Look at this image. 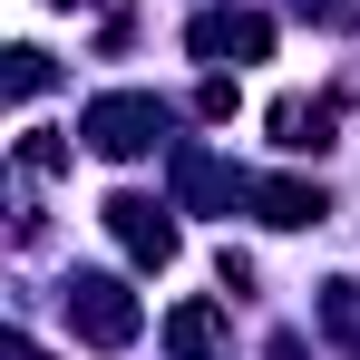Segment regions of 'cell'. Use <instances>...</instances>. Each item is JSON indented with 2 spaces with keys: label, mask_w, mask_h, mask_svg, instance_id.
<instances>
[{
  "label": "cell",
  "mask_w": 360,
  "mask_h": 360,
  "mask_svg": "<svg viewBox=\"0 0 360 360\" xmlns=\"http://www.w3.org/2000/svg\"><path fill=\"white\" fill-rule=\"evenodd\" d=\"M321 331L360 351V283H321Z\"/></svg>",
  "instance_id": "9"
},
{
  "label": "cell",
  "mask_w": 360,
  "mask_h": 360,
  "mask_svg": "<svg viewBox=\"0 0 360 360\" xmlns=\"http://www.w3.org/2000/svg\"><path fill=\"white\" fill-rule=\"evenodd\" d=\"M224 341H234V331H224L214 302H176V311H166V351H176V360H214Z\"/></svg>",
  "instance_id": "7"
},
{
  "label": "cell",
  "mask_w": 360,
  "mask_h": 360,
  "mask_svg": "<svg viewBox=\"0 0 360 360\" xmlns=\"http://www.w3.org/2000/svg\"><path fill=\"white\" fill-rule=\"evenodd\" d=\"M39 88H49V49H10V98L30 108Z\"/></svg>",
  "instance_id": "10"
},
{
  "label": "cell",
  "mask_w": 360,
  "mask_h": 360,
  "mask_svg": "<svg viewBox=\"0 0 360 360\" xmlns=\"http://www.w3.org/2000/svg\"><path fill=\"white\" fill-rule=\"evenodd\" d=\"M176 195H185V205H253V185L224 176L205 146H176Z\"/></svg>",
  "instance_id": "6"
},
{
  "label": "cell",
  "mask_w": 360,
  "mask_h": 360,
  "mask_svg": "<svg viewBox=\"0 0 360 360\" xmlns=\"http://www.w3.org/2000/svg\"><path fill=\"white\" fill-rule=\"evenodd\" d=\"M78 136H88L98 156H117V166H127V156H146V146L166 136V108H156V98H136V88H117V98H88Z\"/></svg>",
  "instance_id": "2"
},
{
  "label": "cell",
  "mask_w": 360,
  "mask_h": 360,
  "mask_svg": "<svg viewBox=\"0 0 360 360\" xmlns=\"http://www.w3.org/2000/svg\"><path fill=\"white\" fill-rule=\"evenodd\" d=\"M331 127H341L331 98H273V146H292V156H321Z\"/></svg>",
  "instance_id": "5"
},
{
  "label": "cell",
  "mask_w": 360,
  "mask_h": 360,
  "mask_svg": "<svg viewBox=\"0 0 360 360\" xmlns=\"http://www.w3.org/2000/svg\"><path fill=\"white\" fill-rule=\"evenodd\" d=\"M263 49H273L263 10H205L195 20V59H263Z\"/></svg>",
  "instance_id": "4"
},
{
  "label": "cell",
  "mask_w": 360,
  "mask_h": 360,
  "mask_svg": "<svg viewBox=\"0 0 360 360\" xmlns=\"http://www.w3.org/2000/svg\"><path fill=\"white\" fill-rule=\"evenodd\" d=\"M98 214H108V234H117L146 273H156V263H176V205H156V195H108Z\"/></svg>",
  "instance_id": "3"
},
{
  "label": "cell",
  "mask_w": 360,
  "mask_h": 360,
  "mask_svg": "<svg viewBox=\"0 0 360 360\" xmlns=\"http://www.w3.org/2000/svg\"><path fill=\"white\" fill-rule=\"evenodd\" d=\"M311 20H360V0H302Z\"/></svg>",
  "instance_id": "12"
},
{
  "label": "cell",
  "mask_w": 360,
  "mask_h": 360,
  "mask_svg": "<svg viewBox=\"0 0 360 360\" xmlns=\"http://www.w3.org/2000/svg\"><path fill=\"white\" fill-rule=\"evenodd\" d=\"M136 321H146V311H136L127 283H108V273H78V283H68V331H78L88 351H127Z\"/></svg>",
  "instance_id": "1"
},
{
  "label": "cell",
  "mask_w": 360,
  "mask_h": 360,
  "mask_svg": "<svg viewBox=\"0 0 360 360\" xmlns=\"http://www.w3.org/2000/svg\"><path fill=\"white\" fill-rule=\"evenodd\" d=\"M20 166H30V176H59V166H68V146L49 136V127H30V136H20Z\"/></svg>",
  "instance_id": "11"
},
{
  "label": "cell",
  "mask_w": 360,
  "mask_h": 360,
  "mask_svg": "<svg viewBox=\"0 0 360 360\" xmlns=\"http://www.w3.org/2000/svg\"><path fill=\"white\" fill-rule=\"evenodd\" d=\"M253 214H263V224H321V214H331V205H321V185H302V176H273V185H253Z\"/></svg>",
  "instance_id": "8"
}]
</instances>
